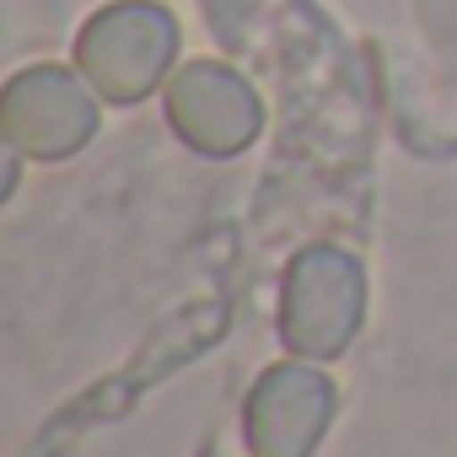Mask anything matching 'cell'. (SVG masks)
I'll use <instances>...</instances> for the list:
<instances>
[{
  "mask_svg": "<svg viewBox=\"0 0 457 457\" xmlns=\"http://www.w3.org/2000/svg\"><path fill=\"white\" fill-rule=\"evenodd\" d=\"M172 44H178V28H172L156 6H113V12H103V17L87 28L81 60H87L113 92H140V87L162 71V60H167Z\"/></svg>",
  "mask_w": 457,
  "mask_h": 457,
  "instance_id": "obj_1",
  "label": "cell"
}]
</instances>
